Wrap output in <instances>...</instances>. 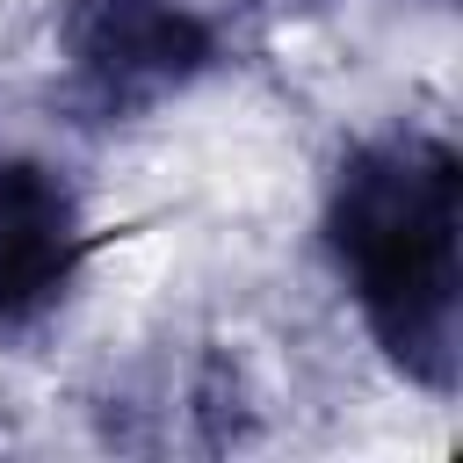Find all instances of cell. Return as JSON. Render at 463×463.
<instances>
[{
    "mask_svg": "<svg viewBox=\"0 0 463 463\" xmlns=\"http://www.w3.org/2000/svg\"><path fill=\"white\" fill-rule=\"evenodd\" d=\"M326 253L383 347L420 391H456L463 354V174L427 130L369 137L326 188Z\"/></svg>",
    "mask_w": 463,
    "mask_h": 463,
    "instance_id": "obj_1",
    "label": "cell"
},
{
    "mask_svg": "<svg viewBox=\"0 0 463 463\" xmlns=\"http://www.w3.org/2000/svg\"><path fill=\"white\" fill-rule=\"evenodd\" d=\"M224 58L217 22L188 0H65L58 72L65 101L94 123H137L188 94Z\"/></svg>",
    "mask_w": 463,
    "mask_h": 463,
    "instance_id": "obj_2",
    "label": "cell"
},
{
    "mask_svg": "<svg viewBox=\"0 0 463 463\" xmlns=\"http://www.w3.org/2000/svg\"><path fill=\"white\" fill-rule=\"evenodd\" d=\"M87 260V217L43 159H0V333L51 318Z\"/></svg>",
    "mask_w": 463,
    "mask_h": 463,
    "instance_id": "obj_3",
    "label": "cell"
}]
</instances>
